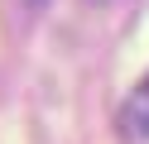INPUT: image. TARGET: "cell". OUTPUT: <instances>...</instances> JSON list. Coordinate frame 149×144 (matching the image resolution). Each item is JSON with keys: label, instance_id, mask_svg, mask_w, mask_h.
Masks as SVG:
<instances>
[{"label": "cell", "instance_id": "obj_1", "mask_svg": "<svg viewBox=\"0 0 149 144\" xmlns=\"http://www.w3.org/2000/svg\"><path fill=\"white\" fill-rule=\"evenodd\" d=\"M120 130H125L130 139H149V72L135 82V91L120 106Z\"/></svg>", "mask_w": 149, "mask_h": 144}, {"label": "cell", "instance_id": "obj_2", "mask_svg": "<svg viewBox=\"0 0 149 144\" xmlns=\"http://www.w3.org/2000/svg\"><path fill=\"white\" fill-rule=\"evenodd\" d=\"M29 5H39V0H29Z\"/></svg>", "mask_w": 149, "mask_h": 144}]
</instances>
